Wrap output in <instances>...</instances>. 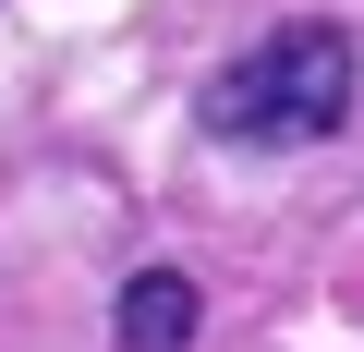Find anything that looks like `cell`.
Returning a JSON list of instances; mask_svg holds the SVG:
<instances>
[{"mask_svg":"<svg viewBox=\"0 0 364 352\" xmlns=\"http://www.w3.org/2000/svg\"><path fill=\"white\" fill-rule=\"evenodd\" d=\"M352 97H364L352 25L291 13V25H267L255 49H231V61L207 73L195 122H207L219 146H243V158H291V146H328V134L352 122Z\"/></svg>","mask_w":364,"mask_h":352,"instance_id":"1","label":"cell"},{"mask_svg":"<svg viewBox=\"0 0 364 352\" xmlns=\"http://www.w3.org/2000/svg\"><path fill=\"white\" fill-rule=\"evenodd\" d=\"M195 340V279L182 267H134L109 304V352H182Z\"/></svg>","mask_w":364,"mask_h":352,"instance_id":"2","label":"cell"}]
</instances>
